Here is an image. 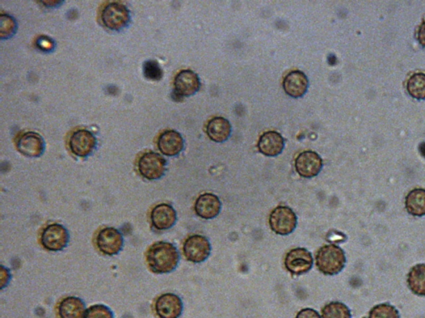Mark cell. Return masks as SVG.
Masks as SVG:
<instances>
[{
    "label": "cell",
    "mask_w": 425,
    "mask_h": 318,
    "mask_svg": "<svg viewBox=\"0 0 425 318\" xmlns=\"http://www.w3.org/2000/svg\"><path fill=\"white\" fill-rule=\"evenodd\" d=\"M16 29V21L12 17L8 15H2L0 17V36L2 39L14 35Z\"/></svg>",
    "instance_id": "4316f807"
},
{
    "label": "cell",
    "mask_w": 425,
    "mask_h": 318,
    "mask_svg": "<svg viewBox=\"0 0 425 318\" xmlns=\"http://www.w3.org/2000/svg\"><path fill=\"white\" fill-rule=\"evenodd\" d=\"M296 318H322L318 312L313 308H304L297 312Z\"/></svg>",
    "instance_id": "4dcf8cb0"
},
{
    "label": "cell",
    "mask_w": 425,
    "mask_h": 318,
    "mask_svg": "<svg viewBox=\"0 0 425 318\" xmlns=\"http://www.w3.org/2000/svg\"><path fill=\"white\" fill-rule=\"evenodd\" d=\"M178 249L173 244L159 241L147 250L146 261L155 274H169L177 268L180 262Z\"/></svg>",
    "instance_id": "6da1fadb"
},
{
    "label": "cell",
    "mask_w": 425,
    "mask_h": 318,
    "mask_svg": "<svg viewBox=\"0 0 425 318\" xmlns=\"http://www.w3.org/2000/svg\"><path fill=\"white\" fill-rule=\"evenodd\" d=\"M368 318H401L399 311L392 305L381 303L370 311Z\"/></svg>",
    "instance_id": "484cf974"
},
{
    "label": "cell",
    "mask_w": 425,
    "mask_h": 318,
    "mask_svg": "<svg viewBox=\"0 0 425 318\" xmlns=\"http://www.w3.org/2000/svg\"><path fill=\"white\" fill-rule=\"evenodd\" d=\"M69 233L61 224H49L41 233L40 242L49 251L58 252L69 243Z\"/></svg>",
    "instance_id": "277c9868"
},
{
    "label": "cell",
    "mask_w": 425,
    "mask_h": 318,
    "mask_svg": "<svg viewBox=\"0 0 425 318\" xmlns=\"http://www.w3.org/2000/svg\"><path fill=\"white\" fill-rule=\"evenodd\" d=\"M184 256L189 262L200 264L203 263L211 253V244L207 237L193 235L185 240L183 245Z\"/></svg>",
    "instance_id": "8992f818"
},
{
    "label": "cell",
    "mask_w": 425,
    "mask_h": 318,
    "mask_svg": "<svg viewBox=\"0 0 425 318\" xmlns=\"http://www.w3.org/2000/svg\"><path fill=\"white\" fill-rule=\"evenodd\" d=\"M408 286L413 294L425 297V264L412 267L407 277Z\"/></svg>",
    "instance_id": "603a6c76"
},
{
    "label": "cell",
    "mask_w": 425,
    "mask_h": 318,
    "mask_svg": "<svg viewBox=\"0 0 425 318\" xmlns=\"http://www.w3.org/2000/svg\"><path fill=\"white\" fill-rule=\"evenodd\" d=\"M158 148L164 155L174 157L182 152L184 142L182 134L175 130H167L158 139Z\"/></svg>",
    "instance_id": "ac0fdd59"
},
{
    "label": "cell",
    "mask_w": 425,
    "mask_h": 318,
    "mask_svg": "<svg viewBox=\"0 0 425 318\" xmlns=\"http://www.w3.org/2000/svg\"><path fill=\"white\" fill-rule=\"evenodd\" d=\"M323 161L318 152L304 151L297 157L295 168L297 173L302 177L313 178L321 173Z\"/></svg>",
    "instance_id": "30bf717a"
},
{
    "label": "cell",
    "mask_w": 425,
    "mask_h": 318,
    "mask_svg": "<svg viewBox=\"0 0 425 318\" xmlns=\"http://www.w3.org/2000/svg\"><path fill=\"white\" fill-rule=\"evenodd\" d=\"M166 164V160L161 154L148 152L139 159L138 170L146 179L159 180L165 175Z\"/></svg>",
    "instance_id": "5b68a950"
},
{
    "label": "cell",
    "mask_w": 425,
    "mask_h": 318,
    "mask_svg": "<svg viewBox=\"0 0 425 318\" xmlns=\"http://www.w3.org/2000/svg\"><path fill=\"white\" fill-rule=\"evenodd\" d=\"M406 209L408 213L422 218L425 215V189L415 188L410 191L406 197Z\"/></svg>",
    "instance_id": "7402d4cb"
},
{
    "label": "cell",
    "mask_w": 425,
    "mask_h": 318,
    "mask_svg": "<svg viewBox=\"0 0 425 318\" xmlns=\"http://www.w3.org/2000/svg\"><path fill=\"white\" fill-rule=\"evenodd\" d=\"M85 310V303L78 297H67L58 305L60 318H83Z\"/></svg>",
    "instance_id": "44dd1931"
},
{
    "label": "cell",
    "mask_w": 425,
    "mask_h": 318,
    "mask_svg": "<svg viewBox=\"0 0 425 318\" xmlns=\"http://www.w3.org/2000/svg\"><path fill=\"white\" fill-rule=\"evenodd\" d=\"M322 318H352L350 309L340 302H331L322 309Z\"/></svg>",
    "instance_id": "d4e9b609"
},
{
    "label": "cell",
    "mask_w": 425,
    "mask_h": 318,
    "mask_svg": "<svg viewBox=\"0 0 425 318\" xmlns=\"http://www.w3.org/2000/svg\"><path fill=\"white\" fill-rule=\"evenodd\" d=\"M96 245L99 251L106 254V256H116L123 248V236L116 228H103L96 235Z\"/></svg>",
    "instance_id": "52a82bcc"
},
{
    "label": "cell",
    "mask_w": 425,
    "mask_h": 318,
    "mask_svg": "<svg viewBox=\"0 0 425 318\" xmlns=\"http://www.w3.org/2000/svg\"><path fill=\"white\" fill-rule=\"evenodd\" d=\"M37 45L40 49L46 51V52L51 51L54 48L53 41L47 37H41L37 41Z\"/></svg>",
    "instance_id": "f546056e"
},
{
    "label": "cell",
    "mask_w": 425,
    "mask_h": 318,
    "mask_svg": "<svg viewBox=\"0 0 425 318\" xmlns=\"http://www.w3.org/2000/svg\"><path fill=\"white\" fill-rule=\"evenodd\" d=\"M285 141L276 131H268L260 137L258 148L261 154L268 157H276L284 151Z\"/></svg>",
    "instance_id": "d6986e66"
},
{
    "label": "cell",
    "mask_w": 425,
    "mask_h": 318,
    "mask_svg": "<svg viewBox=\"0 0 425 318\" xmlns=\"http://www.w3.org/2000/svg\"><path fill=\"white\" fill-rule=\"evenodd\" d=\"M416 37H417L419 44L425 48V21L419 25Z\"/></svg>",
    "instance_id": "1f68e13d"
},
{
    "label": "cell",
    "mask_w": 425,
    "mask_h": 318,
    "mask_svg": "<svg viewBox=\"0 0 425 318\" xmlns=\"http://www.w3.org/2000/svg\"><path fill=\"white\" fill-rule=\"evenodd\" d=\"M309 87L307 76L301 71H293L285 76L284 89L286 93L293 98L304 96Z\"/></svg>",
    "instance_id": "e0dca14e"
},
{
    "label": "cell",
    "mask_w": 425,
    "mask_h": 318,
    "mask_svg": "<svg viewBox=\"0 0 425 318\" xmlns=\"http://www.w3.org/2000/svg\"><path fill=\"white\" fill-rule=\"evenodd\" d=\"M144 75L147 79L159 80L162 78L163 71L157 62L150 60L145 62Z\"/></svg>",
    "instance_id": "f1b7e54d"
},
{
    "label": "cell",
    "mask_w": 425,
    "mask_h": 318,
    "mask_svg": "<svg viewBox=\"0 0 425 318\" xmlns=\"http://www.w3.org/2000/svg\"><path fill=\"white\" fill-rule=\"evenodd\" d=\"M313 258L311 253L304 248H296L290 250L286 254L284 265L286 270L294 275H302L309 272L313 266Z\"/></svg>",
    "instance_id": "9c48e42d"
},
{
    "label": "cell",
    "mask_w": 425,
    "mask_h": 318,
    "mask_svg": "<svg viewBox=\"0 0 425 318\" xmlns=\"http://www.w3.org/2000/svg\"><path fill=\"white\" fill-rule=\"evenodd\" d=\"M151 224L158 231H166L177 222V213L174 207L162 203L155 206L150 212Z\"/></svg>",
    "instance_id": "4fadbf2b"
},
{
    "label": "cell",
    "mask_w": 425,
    "mask_h": 318,
    "mask_svg": "<svg viewBox=\"0 0 425 318\" xmlns=\"http://www.w3.org/2000/svg\"><path fill=\"white\" fill-rule=\"evenodd\" d=\"M183 309L182 299L170 292L159 296L155 303V310L159 318H179Z\"/></svg>",
    "instance_id": "7c38bea8"
},
{
    "label": "cell",
    "mask_w": 425,
    "mask_h": 318,
    "mask_svg": "<svg viewBox=\"0 0 425 318\" xmlns=\"http://www.w3.org/2000/svg\"><path fill=\"white\" fill-rule=\"evenodd\" d=\"M174 87V93L179 97L191 96L199 91L200 80L196 72L183 70L176 75Z\"/></svg>",
    "instance_id": "5bb4252c"
},
{
    "label": "cell",
    "mask_w": 425,
    "mask_h": 318,
    "mask_svg": "<svg viewBox=\"0 0 425 318\" xmlns=\"http://www.w3.org/2000/svg\"><path fill=\"white\" fill-rule=\"evenodd\" d=\"M419 151H420V152H422V154L425 158V143H422V144H420V145H419Z\"/></svg>",
    "instance_id": "836d02e7"
},
{
    "label": "cell",
    "mask_w": 425,
    "mask_h": 318,
    "mask_svg": "<svg viewBox=\"0 0 425 318\" xmlns=\"http://www.w3.org/2000/svg\"><path fill=\"white\" fill-rule=\"evenodd\" d=\"M10 270L1 266V290H3V288L8 285V282L10 281Z\"/></svg>",
    "instance_id": "d6a6232c"
},
{
    "label": "cell",
    "mask_w": 425,
    "mask_h": 318,
    "mask_svg": "<svg viewBox=\"0 0 425 318\" xmlns=\"http://www.w3.org/2000/svg\"><path fill=\"white\" fill-rule=\"evenodd\" d=\"M222 203L216 195L204 193L196 199L195 211L199 218L205 220H211L220 215Z\"/></svg>",
    "instance_id": "9a60e30c"
},
{
    "label": "cell",
    "mask_w": 425,
    "mask_h": 318,
    "mask_svg": "<svg viewBox=\"0 0 425 318\" xmlns=\"http://www.w3.org/2000/svg\"><path fill=\"white\" fill-rule=\"evenodd\" d=\"M83 318H114L110 308L103 304H96L87 309Z\"/></svg>",
    "instance_id": "83f0119b"
},
{
    "label": "cell",
    "mask_w": 425,
    "mask_h": 318,
    "mask_svg": "<svg viewBox=\"0 0 425 318\" xmlns=\"http://www.w3.org/2000/svg\"><path fill=\"white\" fill-rule=\"evenodd\" d=\"M406 90L412 98L425 100V73L417 72L410 76L407 80Z\"/></svg>",
    "instance_id": "cb8c5ba5"
},
{
    "label": "cell",
    "mask_w": 425,
    "mask_h": 318,
    "mask_svg": "<svg viewBox=\"0 0 425 318\" xmlns=\"http://www.w3.org/2000/svg\"><path fill=\"white\" fill-rule=\"evenodd\" d=\"M232 132V126L225 118L214 117L207 125V134L211 141L223 143L228 141Z\"/></svg>",
    "instance_id": "ffe728a7"
},
{
    "label": "cell",
    "mask_w": 425,
    "mask_h": 318,
    "mask_svg": "<svg viewBox=\"0 0 425 318\" xmlns=\"http://www.w3.org/2000/svg\"><path fill=\"white\" fill-rule=\"evenodd\" d=\"M130 19L128 8L121 3H108L102 12L103 23L111 30H121L128 24Z\"/></svg>",
    "instance_id": "ba28073f"
},
{
    "label": "cell",
    "mask_w": 425,
    "mask_h": 318,
    "mask_svg": "<svg viewBox=\"0 0 425 318\" xmlns=\"http://www.w3.org/2000/svg\"><path fill=\"white\" fill-rule=\"evenodd\" d=\"M269 226L276 234L288 236L297 228V216L288 206H277L269 215Z\"/></svg>",
    "instance_id": "3957f363"
},
{
    "label": "cell",
    "mask_w": 425,
    "mask_h": 318,
    "mask_svg": "<svg viewBox=\"0 0 425 318\" xmlns=\"http://www.w3.org/2000/svg\"><path fill=\"white\" fill-rule=\"evenodd\" d=\"M17 148L24 156L29 158H39L45 150V142L39 134L24 133L17 141Z\"/></svg>",
    "instance_id": "2e32d148"
},
{
    "label": "cell",
    "mask_w": 425,
    "mask_h": 318,
    "mask_svg": "<svg viewBox=\"0 0 425 318\" xmlns=\"http://www.w3.org/2000/svg\"><path fill=\"white\" fill-rule=\"evenodd\" d=\"M347 264L344 250L334 244L323 245L315 254V265L323 274L333 276L342 272Z\"/></svg>",
    "instance_id": "7a4b0ae2"
},
{
    "label": "cell",
    "mask_w": 425,
    "mask_h": 318,
    "mask_svg": "<svg viewBox=\"0 0 425 318\" xmlns=\"http://www.w3.org/2000/svg\"><path fill=\"white\" fill-rule=\"evenodd\" d=\"M96 139L94 134L86 130L75 131L69 139V148L73 154L79 158H86L94 151Z\"/></svg>",
    "instance_id": "8fae6325"
}]
</instances>
